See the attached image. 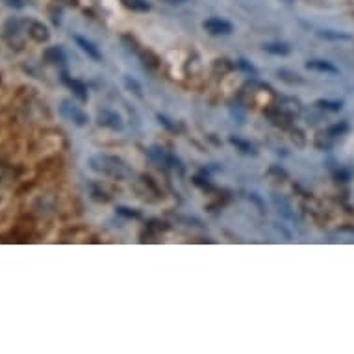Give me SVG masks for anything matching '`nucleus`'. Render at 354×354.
Segmentation results:
<instances>
[{
	"label": "nucleus",
	"mask_w": 354,
	"mask_h": 354,
	"mask_svg": "<svg viewBox=\"0 0 354 354\" xmlns=\"http://www.w3.org/2000/svg\"><path fill=\"white\" fill-rule=\"evenodd\" d=\"M89 165L97 173L117 178V180H128L132 176V169L128 167L127 163L122 162L121 158L108 156V154H99L89 160Z\"/></svg>",
	"instance_id": "1"
},
{
	"label": "nucleus",
	"mask_w": 354,
	"mask_h": 354,
	"mask_svg": "<svg viewBox=\"0 0 354 354\" xmlns=\"http://www.w3.org/2000/svg\"><path fill=\"white\" fill-rule=\"evenodd\" d=\"M59 113L67 119L69 122L76 124V127H86L87 122H89V117L84 110H82L80 106L73 104L71 100H64L62 106H59Z\"/></svg>",
	"instance_id": "2"
},
{
	"label": "nucleus",
	"mask_w": 354,
	"mask_h": 354,
	"mask_svg": "<svg viewBox=\"0 0 354 354\" xmlns=\"http://www.w3.org/2000/svg\"><path fill=\"white\" fill-rule=\"evenodd\" d=\"M203 28L212 35H228L232 34L234 26L228 21H225V19L212 17L208 21H204Z\"/></svg>",
	"instance_id": "3"
},
{
	"label": "nucleus",
	"mask_w": 354,
	"mask_h": 354,
	"mask_svg": "<svg viewBox=\"0 0 354 354\" xmlns=\"http://www.w3.org/2000/svg\"><path fill=\"white\" fill-rule=\"evenodd\" d=\"M99 124L100 127H106V128H111V130H122V117L115 111H110V110H102L99 113Z\"/></svg>",
	"instance_id": "4"
},
{
	"label": "nucleus",
	"mask_w": 354,
	"mask_h": 354,
	"mask_svg": "<svg viewBox=\"0 0 354 354\" xmlns=\"http://www.w3.org/2000/svg\"><path fill=\"white\" fill-rule=\"evenodd\" d=\"M306 69L323 73V75H339V69H337L336 65L326 62V59H310L306 64Z\"/></svg>",
	"instance_id": "5"
},
{
	"label": "nucleus",
	"mask_w": 354,
	"mask_h": 354,
	"mask_svg": "<svg viewBox=\"0 0 354 354\" xmlns=\"http://www.w3.org/2000/svg\"><path fill=\"white\" fill-rule=\"evenodd\" d=\"M75 41H76V45H78V47H80L82 50H84V53H86L91 59L99 62V59L102 58V56H100V53H99V48L95 47L91 41L84 39V37H80V35H75Z\"/></svg>",
	"instance_id": "6"
},
{
	"label": "nucleus",
	"mask_w": 354,
	"mask_h": 354,
	"mask_svg": "<svg viewBox=\"0 0 354 354\" xmlns=\"http://www.w3.org/2000/svg\"><path fill=\"white\" fill-rule=\"evenodd\" d=\"M28 34H30V37L37 41V43H43V41L48 39L47 26H45V24L37 23V21H32V23H30Z\"/></svg>",
	"instance_id": "7"
},
{
	"label": "nucleus",
	"mask_w": 354,
	"mask_h": 354,
	"mask_svg": "<svg viewBox=\"0 0 354 354\" xmlns=\"http://www.w3.org/2000/svg\"><path fill=\"white\" fill-rule=\"evenodd\" d=\"M64 82L71 87V89H73V93H75L76 97L82 100V102H86V100H87V87L84 86L80 80H71L69 76L64 75Z\"/></svg>",
	"instance_id": "8"
},
{
	"label": "nucleus",
	"mask_w": 354,
	"mask_h": 354,
	"mask_svg": "<svg viewBox=\"0 0 354 354\" xmlns=\"http://www.w3.org/2000/svg\"><path fill=\"white\" fill-rule=\"evenodd\" d=\"M263 50L269 54H274V56H288L290 54V48L282 45V43H271V45H263Z\"/></svg>",
	"instance_id": "9"
},
{
	"label": "nucleus",
	"mask_w": 354,
	"mask_h": 354,
	"mask_svg": "<svg viewBox=\"0 0 354 354\" xmlns=\"http://www.w3.org/2000/svg\"><path fill=\"white\" fill-rule=\"evenodd\" d=\"M45 56H47L48 62H53V64H64V62H65V54H64V50H62V48H59V47L48 48Z\"/></svg>",
	"instance_id": "10"
},
{
	"label": "nucleus",
	"mask_w": 354,
	"mask_h": 354,
	"mask_svg": "<svg viewBox=\"0 0 354 354\" xmlns=\"http://www.w3.org/2000/svg\"><path fill=\"white\" fill-rule=\"evenodd\" d=\"M317 106L323 108V110H328V111H339L343 108V102L339 100H317Z\"/></svg>",
	"instance_id": "11"
},
{
	"label": "nucleus",
	"mask_w": 354,
	"mask_h": 354,
	"mask_svg": "<svg viewBox=\"0 0 354 354\" xmlns=\"http://www.w3.org/2000/svg\"><path fill=\"white\" fill-rule=\"evenodd\" d=\"M348 130L347 122H342V124H334V127L328 128V136L336 138V136H343Z\"/></svg>",
	"instance_id": "12"
},
{
	"label": "nucleus",
	"mask_w": 354,
	"mask_h": 354,
	"mask_svg": "<svg viewBox=\"0 0 354 354\" xmlns=\"http://www.w3.org/2000/svg\"><path fill=\"white\" fill-rule=\"evenodd\" d=\"M321 37H325V39H348L347 34H342V32H332V30H323L319 32Z\"/></svg>",
	"instance_id": "13"
},
{
	"label": "nucleus",
	"mask_w": 354,
	"mask_h": 354,
	"mask_svg": "<svg viewBox=\"0 0 354 354\" xmlns=\"http://www.w3.org/2000/svg\"><path fill=\"white\" fill-rule=\"evenodd\" d=\"M127 4L132 8V10H140V12H147V10H149V4L143 2V0H128Z\"/></svg>",
	"instance_id": "14"
},
{
	"label": "nucleus",
	"mask_w": 354,
	"mask_h": 354,
	"mask_svg": "<svg viewBox=\"0 0 354 354\" xmlns=\"http://www.w3.org/2000/svg\"><path fill=\"white\" fill-rule=\"evenodd\" d=\"M234 143V145H238L239 149H241V151L243 152H250L252 151V147L249 145V143H245V141H241V140H238V138H232V140H230Z\"/></svg>",
	"instance_id": "15"
},
{
	"label": "nucleus",
	"mask_w": 354,
	"mask_h": 354,
	"mask_svg": "<svg viewBox=\"0 0 354 354\" xmlns=\"http://www.w3.org/2000/svg\"><path fill=\"white\" fill-rule=\"evenodd\" d=\"M239 67H241V69H243V71H247V73H252V75H254V73H256L254 67H252V65L247 64L245 59H239Z\"/></svg>",
	"instance_id": "16"
},
{
	"label": "nucleus",
	"mask_w": 354,
	"mask_h": 354,
	"mask_svg": "<svg viewBox=\"0 0 354 354\" xmlns=\"http://www.w3.org/2000/svg\"><path fill=\"white\" fill-rule=\"evenodd\" d=\"M6 4L13 8H23V0H6Z\"/></svg>",
	"instance_id": "17"
},
{
	"label": "nucleus",
	"mask_w": 354,
	"mask_h": 354,
	"mask_svg": "<svg viewBox=\"0 0 354 354\" xmlns=\"http://www.w3.org/2000/svg\"><path fill=\"white\" fill-rule=\"evenodd\" d=\"M163 2H167V4H182V2H186V0H163Z\"/></svg>",
	"instance_id": "18"
}]
</instances>
